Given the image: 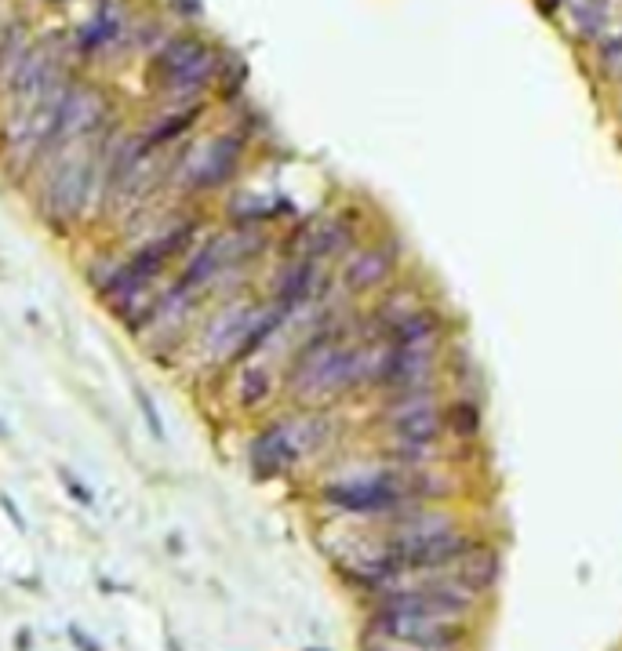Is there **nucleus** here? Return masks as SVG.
I'll return each mask as SVG.
<instances>
[{
    "label": "nucleus",
    "mask_w": 622,
    "mask_h": 651,
    "mask_svg": "<svg viewBox=\"0 0 622 651\" xmlns=\"http://www.w3.org/2000/svg\"><path fill=\"white\" fill-rule=\"evenodd\" d=\"M117 135H120V120L113 117L91 139L66 146L36 175V182H33L36 186V212H40V219L51 233L69 237L80 222H88L91 208H98L106 157H109V146H113Z\"/></svg>",
    "instance_id": "nucleus-1"
},
{
    "label": "nucleus",
    "mask_w": 622,
    "mask_h": 651,
    "mask_svg": "<svg viewBox=\"0 0 622 651\" xmlns=\"http://www.w3.org/2000/svg\"><path fill=\"white\" fill-rule=\"evenodd\" d=\"M230 47L197 26L171 29L142 62V84L161 102H190L212 95Z\"/></svg>",
    "instance_id": "nucleus-2"
},
{
    "label": "nucleus",
    "mask_w": 622,
    "mask_h": 651,
    "mask_svg": "<svg viewBox=\"0 0 622 651\" xmlns=\"http://www.w3.org/2000/svg\"><path fill=\"white\" fill-rule=\"evenodd\" d=\"M69 69H77L69 40H62V36L29 40V47L18 55V62L11 66V73L0 84V95H4V106H7V117H4L0 128L4 131L15 128Z\"/></svg>",
    "instance_id": "nucleus-3"
},
{
    "label": "nucleus",
    "mask_w": 622,
    "mask_h": 651,
    "mask_svg": "<svg viewBox=\"0 0 622 651\" xmlns=\"http://www.w3.org/2000/svg\"><path fill=\"white\" fill-rule=\"evenodd\" d=\"M386 546H389L393 572H397V568H448L473 542L462 535V528L448 513L415 510L393 524Z\"/></svg>",
    "instance_id": "nucleus-4"
},
{
    "label": "nucleus",
    "mask_w": 622,
    "mask_h": 651,
    "mask_svg": "<svg viewBox=\"0 0 622 651\" xmlns=\"http://www.w3.org/2000/svg\"><path fill=\"white\" fill-rule=\"evenodd\" d=\"M248 150H252V135L244 128H226V131H215L208 142H201L197 150H190L193 157H182L179 168H182V182H179V193L186 201H204L212 193H223L230 190L244 164H248Z\"/></svg>",
    "instance_id": "nucleus-5"
},
{
    "label": "nucleus",
    "mask_w": 622,
    "mask_h": 651,
    "mask_svg": "<svg viewBox=\"0 0 622 651\" xmlns=\"http://www.w3.org/2000/svg\"><path fill=\"white\" fill-rule=\"evenodd\" d=\"M324 437H327L324 415H295V418L270 422L252 440V466H255L259 477H277L288 466H295L306 451L320 448Z\"/></svg>",
    "instance_id": "nucleus-6"
},
{
    "label": "nucleus",
    "mask_w": 622,
    "mask_h": 651,
    "mask_svg": "<svg viewBox=\"0 0 622 651\" xmlns=\"http://www.w3.org/2000/svg\"><path fill=\"white\" fill-rule=\"evenodd\" d=\"M131 22H135V11H131L128 0H102L91 11V18H84L69 36L73 62L77 66H91V62L120 55L124 44H128Z\"/></svg>",
    "instance_id": "nucleus-7"
},
{
    "label": "nucleus",
    "mask_w": 622,
    "mask_h": 651,
    "mask_svg": "<svg viewBox=\"0 0 622 651\" xmlns=\"http://www.w3.org/2000/svg\"><path fill=\"white\" fill-rule=\"evenodd\" d=\"M554 18L579 47L597 51L622 33V0H561Z\"/></svg>",
    "instance_id": "nucleus-8"
},
{
    "label": "nucleus",
    "mask_w": 622,
    "mask_h": 651,
    "mask_svg": "<svg viewBox=\"0 0 622 651\" xmlns=\"http://www.w3.org/2000/svg\"><path fill=\"white\" fill-rule=\"evenodd\" d=\"M371 630L419 641V645H459L466 637V619L437 615V612H411V608H378Z\"/></svg>",
    "instance_id": "nucleus-9"
},
{
    "label": "nucleus",
    "mask_w": 622,
    "mask_h": 651,
    "mask_svg": "<svg viewBox=\"0 0 622 651\" xmlns=\"http://www.w3.org/2000/svg\"><path fill=\"white\" fill-rule=\"evenodd\" d=\"M393 266H397V259L386 244H364V248H353L346 255L338 281L349 295H368L393 277Z\"/></svg>",
    "instance_id": "nucleus-10"
},
{
    "label": "nucleus",
    "mask_w": 622,
    "mask_h": 651,
    "mask_svg": "<svg viewBox=\"0 0 622 651\" xmlns=\"http://www.w3.org/2000/svg\"><path fill=\"white\" fill-rule=\"evenodd\" d=\"M208 109H212V98L168 102V109H164L153 124H146L142 139L150 142V150H171L175 142H186V139L197 131V124L208 117Z\"/></svg>",
    "instance_id": "nucleus-11"
},
{
    "label": "nucleus",
    "mask_w": 622,
    "mask_h": 651,
    "mask_svg": "<svg viewBox=\"0 0 622 651\" xmlns=\"http://www.w3.org/2000/svg\"><path fill=\"white\" fill-rule=\"evenodd\" d=\"M455 572H459V579H462L473 594H481V590L495 586V579H499V557H495L488 546H470V550L455 561Z\"/></svg>",
    "instance_id": "nucleus-12"
},
{
    "label": "nucleus",
    "mask_w": 622,
    "mask_h": 651,
    "mask_svg": "<svg viewBox=\"0 0 622 651\" xmlns=\"http://www.w3.org/2000/svg\"><path fill=\"white\" fill-rule=\"evenodd\" d=\"M29 40H33L29 36V22L22 15H11V18L0 22V84L11 73V66L18 62V55L29 47Z\"/></svg>",
    "instance_id": "nucleus-13"
},
{
    "label": "nucleus",
    "mask_w": 622,
    "mask_h": 651,
    "mask_svg": "<svg viewBox=\"0 0 622 651\" xmlns=\"http://www.w3.org/2000/svg\"><path fill=\"white\" fill-rule=\"evenodd\" d=\"M270 389H274V382H270V371L266 367H259V364H241V378H237V397H241V404L244 408H259V404H266L270 400Z\"/></svg>",
    "instance_id": "nucleus-14"
},
{
    "label": "nucleus",
    "mask_w": 622,
    "mask_h": 651,
    "mask_svg": "<svg viewBox=\"0 0 622 651\" xmlns=\"http://www.w3.org/2000/svg\"><path fill=\"white\" fill-rule=\"evenodd\" d=\"M364 651H459V645H419V641H404V637H389V634L368 630Z\"/></svg>",
    "instance_id": "nucleus-15"
},
{
    "label": "nucleus",
    "mask_w": 622,
    "mask_h": 651,
    "mask_svg": "<svg viewBox=\"0 0 622 651\" xmlns=\"http://www.w3.org/2000/svg\"><path fill=\"white\" fill-rule=\"evenodd\" d=\"M594 58H597L601 77L622 88V33L619 36H612L605 47H597V51H594Z\"/></svg>",
    "instance_id": "nucleus-16"
},
{
    "label": "nucleus",
    "mask_w": 622,
    "mask_h": 651,
    "mask_svg": "<svg viewBox=\"0 0 622 651\" xmlns=\"http://www.w3.org/2000/svg\"><path fill=\"white\" fill-rule=\"evenodd\" d=\"M448 429H455V433H462V437H473L477 429H481V411L473 408V404H451L448 411Z\"/></svg>",
    "instance_id": "nucleus-17"
},
{
    "label": "nucleus",
    "mask_w": 622,
    "mask_h": 651,
    "mask_svg": "<svg viewBox=\"0 0 622 651\" xmlns=\"http://www.w3.org/2000/svg\"><path fill=\"white\" fill-rule=\"evenodd\" d=\"M135 400H139V408H142V415H146V422H150V433L157 437V440H164L168 433H164V422H161V411H157V400L142 389V386H135Z\"/></svg>",
    "instance_id": "nucleus-18"
},
{
    "label": "nucleus",
    "mask_w": 622,
    "mask_h": 651,
    "mask_svg": "<svg viewBox=\"0 0 622 651\" xmlns=\"http://www.w3.org/2000/svg\"><path fill=\"white\" fill-rule=\"evenodd\" d=\"M168 15L190 26V22H197L204 15V0H168Z\"/></svg>",
    "instance_id": "nucleus-19"
},
{
    "label": "nucleus",
    "mask_w": 622,
    "mask_h": 651,
    "mask_svg": "<svg viewBox=\"0 0 622 651\" xmlns=\"http://www.w3.org/2000/svg\"><path fill=\"white\" fill-rule=\"evenodd\" d=\"M535 4H539V11H546V15L554 18V11H557V4H561V0H535Z\"/></svg>",
    "instance_id": "nucleus-20"
}]
</instances>
